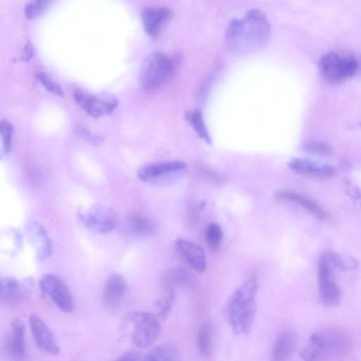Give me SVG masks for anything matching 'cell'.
I'll return each mask as SVG.
<instances>
[{
  "label": "cell",
  "mask_w": 361,
  "mask_h": 361,
  "mask_svg": "<svg viewBox=\"0 0 361 361\" xmlns=\"http://www.w3.org/2000/svg\"><path fill=\"white\" fill-rule=\"evenodd\" d=\"M271 25L259 10L249 11L241 18H234L226 30L228 47L238 52H250L264 47L269 41Z\"/></svg>",
  "instance_id": "1"
},
{
  "label": "cell",
  "mask_w": 361,
  "mask_h": 361,
  "mask_svg": "<svg viewBox=\"0 0 361 361\" xmlns=\"http://www.w3.org/2000/svg\"><path fill=\"white\" fill-rule=\"evenodd\" d=\"M257 291V281L250 278L231 295L228 303L227 314L231 328L235 334H246L250 331L256 313Z\"/></svg>",
  "instance_id": "2"
},
{
  "label": "cell",
  "mask_w": 361,
  "mask_h": 361,
  "mask_svg": "<svg viewBox=\"0 0 361 361\" xmlns=\"http://www.w3.org/2000/svg\"><path fill=\"white\" fill-rule=\"evenodd\" d=\"M348 336L337 329H324L313 333L306 347L300 352L305 360H317L343 356L349 353Z\"/></svg>",
  "instance_id": "3"
},
{
  "label": "cell",
  "mask_w": 361,
  "mask_h": 361,
  "mask_svg": "<svg viewBox=\"0 0 361 361\" xmlns=\"http://www.w3.org/2000/svg\"><path fill=\"white\" fill-rule=\"evenodd\" d=\"M178 55L154 52L144 60L140 72L143 89L154 91L171 80L180 63Z\"/></svg>",
  "instance_id": "4"
},
{
  "label": "cell",
  "mask_w": 361,
  "mask_h": 361,
  "mask_svg": "<svg viewBox=\"0 0 361 361\" xmlns=\"http://www.w3.org/2000/svg\"><path fill=\"white\" fill-rule=\"evenodd\" d=\"M121 329L134 345L146 348L157 338L160 324L158 319L149 312H134L126 315Z\"/></svg>",
  "instance_id": "5"
},
{
  "label": "cell",
  "mask_w": 361,
  "mask_h": 361,
  "mask_svg": "<svg viewBox=\"0 0 361 361\" xmlns=\"http://www.w3.org/2000/svg\"><path fill=\"white\" fill-rule=\"evenodd\" d=\"M336 271L338 270L331 260L328 250H326L319 259L317 282L320 300L330 307L337 306L341 299V289L335 277Z\"/></svg>",
  "instance_id": "6"
},
{
  "label": "cell",
  "mask_w": 361,
  "mask_h": 361,
  "mask_svg": "<svg viewBox=\"0 0 361 361\" xmlns=\"http://www.w3.org/2000/svg\"><path fill=\"white\" fill-rule=\"evenodd\" d=\"M358 67V61L353 55L329 52L322 55L319 61L321 74L331 82H339L353 77Z\"/></svg>",
  "instance_id": "7"
},
{
  "label": "cell",
  "mask_w": 361,
  "mask_h": 361,
  "mask_svg": "<svg viewBox=\"0 0 361 361\" xmlns=\"http://www.w3.org/2000/svg\"><path fill=\"white\" fill-rule=\"evenodd\" d=\"M41 290L50 297L59 310L71 312L74 309V301L70 290L59 276L48 274L39 281Z\"/></svg>",
  "instance_id": "8"
},
{
  "label": "cell",
  "mask_w": 361,
  "mask_h": 361,
  "mask_svg": "<svg viewBox=\"0 0 361 361\" xmlns=\"http://www.w3.org/2000/svg\"><path fill=\"white\" fill-rule=\"evenodd\" d=\"M73 97L79 106L93 117L109 114L117 107L118 101L112 95L95 96L81 90L73 92Z\"/></svg>",
  "instance_id": "9"
},
{
  "label": "cell",
  "mask_w": 361,
  "mask_h": 361,
  "mask_svg": "<svg viewBox=\"0 0 361 361\" xmlns=\"http://www.w3.org/2000/svg\"><path fill=\"white\" fill-rule=\"evenodd\" d=\"M85 226L92 232L105 234L112 231L117 225L116 214L103 206H94L80 215Z\"/></svg>",
  "instance_id": "10"
},
{
  "label": "cell",
  "mask_w": 361,
  "mask_h": 361,
  "mask_svg": "<svg viewBox=\"0 0 361 361\" xmlns=\"http://www.w3.org/2000/svg\"><path fill=\"white\" fill-rule=\"evenodd\" d=\"M30 326L35 342L39 349L52 355L59 353V348L52 331L39 315H30Z\"/></svg>",
  "instance_id": "11"
},
{
  "label": "cell",
  "mask_w": 361,
  "mask_h": 361,
  "mask_svg": "<svg viewBox=\"0 0 361 361\" xmlns=\"http://www.w3.org/2000/svg\"><path fill=\"white\" fill-rule=\"evenodd\" d=\"M172 18L171 11L164 7L147 8L141 12V19L146 34L152 39H157L164 27Z\"/></svg>",
  "instance_id": "12"
},
{
  "label": "cell",
  "mask_w": 361,
  "mask_h": 361,
  "mask_svg": "<svg viewBox=\"0 0 361 361\" xmlns=\"http://www.w3.org/2000/svg\"><path fill=\"white\" fill-rule=\"evenodd\" d=\"M175 247L180 255L198 272L206 269V257L203 248L192 242L178 238L175 242Z\"/></svg>",
  "instance_id": "13"
},
{
  "label": "cell",
  "mask_w": 361,
  "mask_h": 361,
  "mask_svg": "<svg viewBox=\"0 0 361 361\" xmlns=\"http://www.w3.org/2000/svg\"><path fill=\"white\" fill-rule=\"evenodd\" d=\"M123 229L131 238H143L155 235L157 225L148 217L133 214L126 217Z\"/></svg>",
  "instance_id": "14"
},
{
  "label": "cell",
  "mask_w": 361,
  "mask_h": 361,
  "mask_svg": "<svg viewBox=\"0 0 361 361\" xmlns=\"http://www.w3.org/2000/svg\"><path fill=\"white\" fill-rule=\"evenodd\" d=\"M126 290V281L119 274H111L104 285L102 302L109 309L116 308L121 302Z\"/></svg>",
  "instance_id": "15"
},
{
  "label": "cell",
  "mask_w": 361,
  "mask_h": 361,
  "mask_svg": "<svg viewBox=\"0 0 361 361\" xmlns=\"http://www.w3.org/2000/svg\"><path fill=\"white\" fill-rule=\"evenodd\" d=\"M186 164L180 161L154 163L146 165L137 171V177L143 181H150L170 173L184 169Z\"/></svg>",
  "instance_id": "16"
},
{
  "label": "cell",
  "mask_w": 361,
  "mask_h": 361,
  "mask_svg": "<svg viewBox=\"0 0 361 361\" xmlns=\"http://www.w3.org/2000/svg\"><path fill=\"white\" fill-rule=\"evenodd\" d=\"M7 348L10 355L13 359L22 360L25 358V326L19 319H16L12 322Z\"/></svg>",
  "instance_id": "17"
},
{
  "label": "cell",
  "mask_w": 361,
  "mask_h": 361,
  "mask_svg": "<svg viewBox=\"0 0 361 361\" xmlns=\"http://www.w3.org/2000/svg\"><path fill=\"white\" fill-rule=\"evenodd\" d=\"M296 345V338L290 331L281 332L276 338L271 353L272 360H286L293 355Z\"/></svg>",
  "instance_id": "18"
},
{
  "label": "cell",
  "mask_w": 361,
  "mask_h": 361,
  "mask_svg": "<svg viewBox=\"0 0 361 361\" xmlns=\"http://www.w3.org/2000/svg\"><path fill=\"white\" fill-rule=\"evenodd\" d=\"M276 198L300 205L321 221H326L327 219L326 212L316 202L300 194L289 190L281 191L276 194Z\"/></svg>",
  "instance_id": "19"
},
{
  "label": "cell",
  "mask_w": 361,
  "mask_h": 361,
  "mask_svg": "<svg viewBox=\"0 0 361 361\" xmlns=\"http://www.w3.org/2000/svg\"><path fill=\"white\" fill-rule=\"evenodd\" d=\"M290 168L302 175L328 178L334 175V169L327 165H321L310 161L294 159L290 164Z\"/></svg>",
  "instance_id": "20"
},
{
  "label": "cell",
  "mask_w": 361,
  "mask_h": 361,
  "mask_svg": "<svg viewBox=\"0 0 361 361\" xmlns=\"http://www.w3.org/2000/svg\"><path fill=\"white\" fill-rule=\"evenodd\" d=\"M23 287L20 282L10 277H1L0 300L7 302H17L22 299Z\"/></svg>",
  "instance_id": "21"
},
{
  "label": "cell",
  "mask_w": 361,
  "mask_h": 361,
  "mask_svg": "<svg viewBox=\"0 0 361 361\" xmlns=\"http://www.w3.org/2000/svg\"><path fill=\"white\" fill-rule=\"evenodd\" d=\"M30 238L39 257L44 258L51 252V243L45 231L39 225H33L30 228Z\"/></svg>",
  "instance_id": "22"
},
{
  "label": "cell",
  "mask_w": 361,
  "mask_h": 361,
  "mask_svg": "<svg viewBox=\"0 0 361 361\" xmlns=\"http://www.w3.org/2000/svg\"><path fill=\"white\" fill-rule=\"evenodd\" d=\"M192 280L191 275L184 269L173 267L168 270L162 278V283L167 290H175L179 286L188 284Z\"/></svg>",
  "instance_id": "23"
},
{
  "label": "cell",
  "mask_w": 361,
  "mask_h": 361,
  "mask_svg": "<svg viewBox=\"0 0 361 361\" xmlns=\"http://www.w3.org/2000/svg\"><path fill=\"white\" fill-rule=\"evenodd\" d=\"M180 359L178 349L172 344L164 343L155 347L147 355L145 360L175 361Z\"/></svg>",
  "instance_id": "24"
},
{
  "label": "cell",
  "mask_w": 361,
  "mask_h": 361,
  "mask_svg": "<svg viewBox=\"0 0 361 361\" xmlns=\"http://www.w3.org/2000/svg\"><path fill=\"white\" fill-rule=\"evenodd\" d=\"M197 348L204 357H209L212 348V326L210 323L204 324L200 329L197 339Z\"/></svg>",
  "instance_id": "25"
},
{
  "label": "cell",
  "mask_w": 361,
  "mask_h": 361,
  "mask_svg": "<svg viewBox=\"0 0 361 361\" xmlns=\"http://www.w3.org/2000/svg\"><path fill=\"white\" fill-rule=\"evenodd\" d=\"M185 118L200 137L208 143L211 142L209 135L200 111L198 110L188 111L185 114Z\"/></svg>",
  "instance_id": "26"
},
{
  "label": "cell",
  "mask_w": 361,
  "mask_h": 361,
  "mask_svg": "<svg viewBox=\"0 0 361 361\" xmlns=\"http://www.w3.org/2000/svg\"><path fill=\"white\" fill-rule=\"evenodd\" d=\"M223 231L219 224L212 222L208 225L205 232V238L211 248L218 249L223 240Z\"/></svg>",
  "instance_id": "27"
},
{
  "label": "cell",
  "mask_w": 361,
  "mask_h": 361,
  "mask_svg": "<svg viewBox=\"0 0 361 361\" xmlns=\"http://www.w3.org/2000/svg\"><path fill=\"white\" fill-rule=\"evenodd\" d=\"M174 293L173 290H167V293L155 302V307L158 315L163 319L168 316L171 310L175 295Z\"/></svg>",
  "instance_id": "28"
},
{
  "label": "cell",
  "mask_w": 361,
  "mask_h": 361,
  "mask_svg": "<svg viewBox=\"0 0 361 361\" xmlns=\"http://www.w3.org/2000/svg\"><path fill=\"white\" fill-rule=\"evenodd\" d=\"M51 0H32L27 4L24 9L25 16L27 19L32 20L39 16L46 9Z\"/></svg>",
  "instance_id": "29"
},
{
  "label": "cell",
  "mask_w": 361,
  "mask_h": 361,
  "mask_svg": "<svg viewBox=\"0 0 361 361\" xmlns=\"http://www.w3.org/2000/svg\"><path fill=\"white\" fill-rule=\"evenodd\" d=\"M37 77L48 92L59 96L63 95V91L61 87L54 81L51 80L45 73H38Z\"/></svg>",
  "instance_id": "30"
},
{
  "label": "cell",
  "mask_w": 361,
  "mask_h": 361,
  "mask_svg": "<svg viewBox=\"0 0 361 361\" xmlns=\"http://www.w3.org/2000/svg\"><path fill=\"white\" fill-rule=\"evenodd\" d=\"M12 126L6 121H0V135L3 140V146L5 152H8L11 147L12 137Z\"/></svg>",
  "instance_id": "31"
},
{
  "label": "cell",
  "mask_w": 361,
  "mask_h": 361,
  "mask_svg": "<svg viewBox=\"0 0 361 361\" xmlns=\"http://www.w3.org/2000/svg\"><path fill=\"white\" fill-rule=\"evenodd\" d=\"M78 133L81 137L87 142L94 146L100 145L104 142V137L102 136L95 135L88 130L80 128L78 130Z\"/></svg>",
  "instance_id": "32"
},
{
  "label": "cell",
  "mask_w": 361,
  "mask_h": 361,
  "mask_svg": "<svg viewBox=\"0 0 361 361\" xmlns=\"http://www.w3.org/2000/svg\"><path fill=\"white\" fill-rule=\"evenodd\" d=\"M306 149L310 152L318 154H325L330 151L329 147L322 142L310 143L306 145Z\"/></svg>",
  "instance_id": "33"
},
{
  "label": "cell",
  "mask_w": 361,
  "mask_h": 361,
  "mask_svg": "<svg viewBox=\"0 0 361 361\" xmlns=\"http://www.w3.org/2000/svg\"><path fill=\"white\" fill-rule=\"evenodd\" d=\"M33 49L32 44L30 41H27L25 44L21 54L20 58L23 61H28L32 56Z\"/></svg>",
  "instance_id": "34"
},
{
  "label": "cell",
  "mask_w": 361,
  "mask_h": 361,
  "mask_svg": "<svg viewBox=\"0 0 361 361\" xmlns=\"http://www.w3.org/2000/svg\"><path fill=\"white\" fill-rule=\"evenodd\" d=\"M119 360H145V356L137 352H127L123 354Z\"/></svg>",
  "instance_id": "35"
},
{
  "label": "cell",
  "mask_w": 361,
  "mask_h": 361,
  "mask_svg": "<svg viewBox=\"0 0 361 361\" xmlns=\"http://www.w3.org/2000/svg\"><path fill=\"white\" fill-rule=\"evenodd\" d=\"M1 277L0 276V285H1Z\"/></svg>",
  "instance_id": "36"
}]
</instances>
